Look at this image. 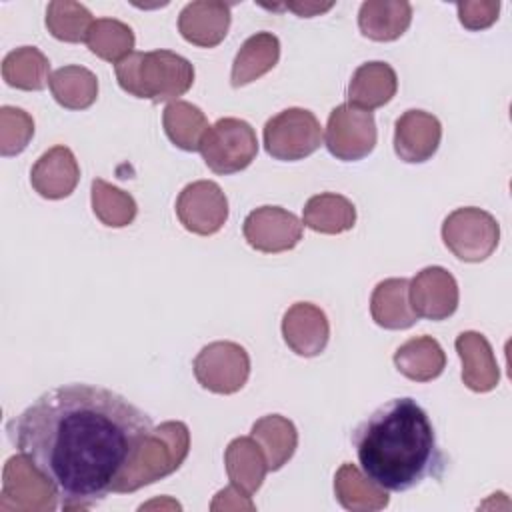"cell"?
Masks as SVG:
<instances>
[{
	"instance_id": "obj_1",
	"label": "cell",
	"mask_w": 512,
	"mask_h": 512,
	"mask_svg": "<svg viewBox=\"0 0 512 512\" xmlns=\"http://www.w3.org/2000/svg\"><path fill=\"white\" fill-rule=\"evenodd\" d=\"M14 448L50 482L62 510L116 492L152 432L150 416L114 390L62 384L6 424Z\"/></svg>"
},
{
	"instance_id": "obj_2",
	"label": "cell",
	"mask_w": 512,
	"mask_h": 512,
	"mask_svg": "<svg viewBox=\"0 0 512 512\" xmlns=\"http://www.w3.org/2000/svg\"><path fill=\"white\" fill-rule=\"evenodd\" d=\"M350 440L362 472L386 492H406L440 478L448 464L428 412L410 396L378 406Z\"/></svg>"
},
{
	"instance_id": "obj_3",
	"label": "cell",
	"mask_w": 512,
	"mask_h": 512,
	"mask_svg": "<svg viewBox=\"0 0 512 512\" xmlns=\"http://www.w3.org/2000/svg\"><path fill=\"white\" fill-rule=\"evenodd\" d=\"M114 70L124 92L152 102L174 100L194 82L192 64L172 50L130 52L114 64Z\"/></svg>"
},
{
	"instance_id": "obj_4",
	"label": "cell",
	"mask_w": 512,
	"mask_h": 512,
	"mask_svg": "<svg viewBox=\"0 0 512 512\" xmlns=\"http://www.w3.org/2000/svg\"><path fill=\"white\" fill-rule=\"evenodd\" d=\"M188 428L182 422H164L152 428L136 460L120 480L116 492H134L144 484L164 478L180 468L188 456Z\"/></svg>"
},
{
	"instance_id": "obj_5",
	"label": "cell",
	"mask_w": 512,
	"mask_h": 512,
	"mask_svg": "<svg viewBox=\"0 0 512 512\" xmlns=\"http://www.w3.org/2000/svg\"><path fill=\"white\" fill-rule=\"evenodd\" d=\"M198 150L214 174L228 176L252 164L258 154V140L246 120L220 118L208 126Z\"/></svg>"
},
{
	"instance_id": "obj_6",
	"label": "cell",
	"mask_w": 512,
	"mask_h": 512,
	"mask_svg": "<svg viewBox=\"0 0 512 512\" xmlns=\"http://www.w3.org/2000/svg\"><path fill=\"white\" fill-rule=\"evenodd\" d=\"M322 144V126L306 108H286L264 124V148L274 160L296 162Z\"/></svg>"
},
{
	"instance_id": "obj_7",
	"label": "cell",
	"mask_w": 512,
	"mask_h": 512,
	"mask_svg": "<svg viewBox=\"0 0 512 512\" xmlns=\"http://www.w3.org/2000/svg\"><path fill=\"white\" fill-rule=\"evenodd\" d=\"M500 228L492 214L468 206L450 212L442 224L446 248L464 262H482L498 246Z\"/></svg>"
},
{
	"instance_id": "obj_8",
	"label": "cell",
	"mask_w": 512,
	"mask_h": 512,
	"mask_svg": "<svg viewBox=\"0 0 512 512\" xmlns=\"http://www.w3.org/2000/svg\"><path fill=\"white\" fill-rule=\"evenodd\" d=\"M324 144L328 152L342 162L362 160L376 146V122L372 112L350 104L336 106L328 116Z\"/></svg>"
},
{
	"instance_id": "obj_9",
	"label": "cell",
	"mask_w": 512,
	"mask_h": 512,
	"mask_svg": "<svg viewBox=\"0 0 512 512\" xmlns=\"http://www.w3.org/2000/svg\"><path fill=\"white\" fill-rule=\"evenodd\" d=\"M250 374V358L240 344L212 342L194 358V376L210 392L234 394Z\"/></svg>"
},
{
	"instance_id": "obj_10",
	"label": "cell",
	"mask_w": 512,
	"mask_h": 512,
	"mask_svg": "<svg viewBox=\"0 0 512 512\" xmlns=\"http://www.w3.org/2000/svg\"><path fill=\"white\" fill-rule=\"evenodd\" d=\"M246 242L264 254L292 250L304 232L302 220L280 206H260L252 210L242 226Z\"/></svg>"
},
{
	"instance_id": "obj_11",
	"label": "cell",
	"mask_w": 512,
	"mask_h": 512,
	"mask_svg": "<svg viewBox=\"0 0 512 512\" xmlns=\"http://www.w3.org/2000/svg\"><path fill=\"white\" fill-rule=\"evenodd\" d=\"M176 214L188 232L210 236L224 226L228 218V200L216 182L198 180L180 192Z\"/></svg>"
},
{
	"instance_id": "obj_12",
	"label": "cell",
	"mask_w": 512,
	"mask_h": 512,
	"mask_svg": "<svg viewBox=\"0 0 512 512\" xmlns=\"http://www.w3.org/2000/svg\"><path fill=\"white\" fill-rule=\"evenodd\" d=\"M410 306L418 318L444 320L458 308V284L454 276L440 268L428 266L408 282Z\"/></svg>"
},
{
	"instance_id": "obj_13",
	"label": "cell",
	"mask_w": 512,
	"mask_h": 512,
	"mask_svg": "<svg viewBox=\"0 0 512 512\" xmlns=\"http://www.w3.org/2000/svg\"><path fill=\"white\" fill-rule=\"evenodd\" d=\"M442 138L440 120L424 110H406L394 124V152L402 162L430 160Z\"/></svg>"
},
{
	"instance_id": "obj_14",
	"label": "cell",
	"mask_w": 512,
	"mask_h": 512,
	"mask_svg": "<svg viewBox=\"0 0 512 512\" xmlns=\"http://www.w3.org/2000/svg\"><path fill=\"white\" fill-rule=\"evenodd\" d=\"M282 336L294 354L312 358L326 348L330 324L318 306L310 302H296L282 318Z\"/></svg>"
},
{
	"instance_id": "obj_15",
	"label": "cell",
	"mask_w": 512,
	"mask_h": 512,
	"mask_svg": "<svg viewBox=\"0 0 512 512\" xmlns=\"http://www.w3.org/2000/svg\"><path fill=\"white\" fill-rule=\"evenodd\" d=\"M78 180V162L72 150L66 146H54L48 152H44L30 172L32 188L48 200H60L70 196Z\"/></svg>"
},
{
	"instance_id": "obj_16",
	"label": "cell",
	"mask_w": 512,
	"mask_h": 512,
	"mask_svg": "<svg viewBox=\"0 0 512 512\" xmlns=\"http://www.w3.org/2000/svg\"><path fill=\"white\" fill-rule=\"evenodd\" d=\"M230 26V6L222 2H192L178 18V30L190 44L218 46Z\"/></svg>"
},
{
	"instance_id": "obj_17",
	"label": "cell",
	"mask_w": 512,
	"mask_h": 512,
	"mask_svg": "<svg viewBox=\"0 0 512 512\" xmlns=\"http://www.w3.org/2000/svg\"><path fill=\"white\" fill-rule=\"evenodd\" d=\"M398 88L396 72L386 62H366L356 68L348 84V104L360 110H376L388 104Z\"/></svg>"
},
{
	"instance_id": "obj_18",
	"label": "cell",
	"mask_w": 512,
	"mask_h": 512,
	"mask_svg": "<svg viewBox=\"0 0 512 512\" xmlns=\"http://www.w3.org/2000/svg\"><path fill=\"white\" fill-rule=\"evenodd\" d=\"M462 358V380L474 392H488L498 384V366L488 340L478 332H462L456 338Z\"/></svg>"
},
{
	"instance_id": "obj_19",
	"label": "cell",
	"mask_w": 512,
	"mask_h": 512,
	"mask_svg": "<svg viewBox=\"0 0 512 512\" xmlns=\"http://www.w3.org/2000/svg\"><path fill=\"white\" fill-rule=\"evenodd\" d=\"M278 58H280V42L274 34L258 32L250 36L240 46L234 58L230 84L234 88H240L258 80L278 64Z\"/></svg>"
},
{
	"instance_id": "obj_20",
	"label": "cell",
	"mask_w": 512,
	"mask_h": 512,
	"mask_svg": "<svg viewBox=\"0 0 512 512\" xmlns=\"http://www.w3.org/2000/svg\"><path fill=\"white\" fill-rule=\"evenodd\" d=\"M408 282L410 280L406 278H388L374 288L370 312L378 326L388 330H404L418 320L408 300Z\"/></svg>"
},
{
	"instance_id": "obj_21",
	"label": "cell",
	"mask_w": 512,
	"mask_h": 512,
	"mask_svg": "<svg viewBox=\"0 0 512 512\" xmlns=\"http://www.w3.org/2000/svg\"><path fill=\"white\" fill-rule=\"evenodd\" d=\"M394 364L406 378L430 382L444 372L446 354L432 336H418L410 338L394 352Z\"/></svg>"
},
{
	"instance_id": "obj_22",
	"label": "cell",
	"mask_w": 512,
	"mask_h": 512,
	"mask_svg": "<svg viewBox=\"0 0 512 512\" xmlns=\"http://www.w3.org/2000/svg\"><path fill=\"white\" fill-rule=\"evenodd\" d=\"M412 20V6L408 2H364L358 14L360 32L376 42H390L400 38Z\"/></svg>"
},
{
	"instance_id": "obj_23",
	"label": "cell",
	"mask_w": 512,
	"mask_h": 512,
	"mask_svg": "<svg viewBox=\"0 0 512 512\" xmlns=\"http://www.w3.org/2000/svg\"><path fill=\"white\" fill-rule=\"evenodd\" d=\"M224 460L232 486H236L246 496H252L260 488L268 470L258 442L252 436L232 440L226 448Z\"/></svg>"
},
{
	"instance_id": "obj_24",
	"label": "cell",
	"mask_w": 512,
	"mask_h": 512,
	"mask_svg": "<svg viewBox=\"0 0 512 512\" xmlns=\"http://www.w3.org/2000/svg\"><path fill=\"white\" fill-rule=\"evenodd\" d=\"M250 436L258 442L268 470H280L292 458L298 444L294 424L280 414H270L256 420Z\"/></svg>"
},
{
	"instance_id": "obj_25",
	"label": "cell",
	"mask_w": 512,
	"mask_h": 512,
	"mask_svg": "<svg viewBox=\"0 0 512 512\" xmlns=\"http://www.w3.org/2000/svg\"><path fill=\"white\" fill-rule=\"evenodd\" d=\"M356 208L354 204L334 192L312 196L304 206L302 224L320 234H340L354 228Z\"/></svg>"
},
{
	"instance_id": "obj_26",
	"label": "cell",
	"mask_w": 512,
	"mask_h": 512,
	"mask_svg": "<svg viewBox=\"0 0 512 512\" xmlns=\"http://www.w3.org/2000/svg\"><path fill=\"white\" fill-rule=\"evenodd\" d=\"M334 490L346 510H380L388 504L386 490L376 486L352 464H342L334 478Z\"/></svg>"
},
{
	"instance_id": "obj_27",
	"label": "cell",
	"mask_w": 512,
	"mask_h": 512,
	"mask_svg": "<svg viewBox=\"0 0 512 512\" xmlns=\"http://www.w3.org/2000/svg\"><path fill=\"white\" fill-rule=\"evenodd\" d=\"M48 84L54 100L68 110H84L98 96L96 76L82 66H64L54 70Z\"/></svg>"
},
{
	"instance_id": "obj_28",
	"label": "cell",
	"mask_w": 512,
	"mask_h": 512,
	"mask_svg": "<svg viewBox=\"0 0 512 512\" xmlns=\"http://www.w3.org/2000/svg\"><path fill=\"white\" fill-rule=\"evenodd\" d=\"M162 124L166 136L174 142V146L188 152L198 150L200 140L208 130V122L202 110L182 100H174L164 108Z\"/></svg>"
},
{
	"instance_id": "obj_29",
	"label": "cell",
	"mask_w": 512,
	"mask_h": 512,
	"mask_svg": "<svg viewBox=\"0 0 512 512\" xmlns=\"http://www.w3.org/2000/svg\"><path fill=\"white\" fill-rule=\"evenodd\" d=\"M50 62L34 46H24L10 52L2 62V76L6 84L20 90H44Z\"/></svg>"
},
{
	"instance_id": "obj_30",
	"label": "cell",
	"mask_w": 512,
	"mask_h": 512,
	"mask_svg": "<svg viewBox=\"0 0 512 512\" xmlns=\"http://www.w3.org/2000/svg\"><path fill=\"white\" fill-rule=\"evenodd\" d=\"M86 44L96 56L116 64L122 58H126L130 52H134L132 50L134 48V34L130 30V26H126L118 20L100 18L90 26L88 36H86Z\"/></svg>"
},
{
	"instance_id": "obj_31",
	"label": "cell",
	"mask_w": 512,
	"mask_h": 512,
	"mask_svg": "<svg viewBox=\"0 0 512 512\" xmlns=\"http://www.w3.org/2000/svg\"><path fill=\"white\" fill-rule=\"evenodd\" d=\"M94 24L92 14L74 2H52L46 12L50 34L64 42H86L88 30Z\"/></svg>"
},
{
	"instance_id": "obj_32",
	"label": "cell",
	"mask_w": 512,
	"mask_h": 512,
	"mask_svg": "<svg viewBox=\"0 0 512 512\" xmlns=\"http://www.w3.org/2000/svg\"><path fill=\"white\" fill-rule=\"evenodd\" d=\"M92 206L94 214L106 226L114 228L130 224L136 216V202L132 200V196L106 184L100 178L92 182Z\"/></svg>"
},
{
	"instance_id": "obj_33",
	"label": "cell",
	"mask_w": 512,
	"mask_h": 512,
	"mask_svg": "<svg viewBox=\"0 0 512 512\" xmlns=\"http://www.w3.org/2000/svg\"><path fill=\"white\" fill-rule=\"evenodd\" d=\"M332 6H334V2H328V4H304V6H300V4H286V8L298 12V16H302V18H312L314 14L326 12Z\"/></svg>"
}]
</instances>
